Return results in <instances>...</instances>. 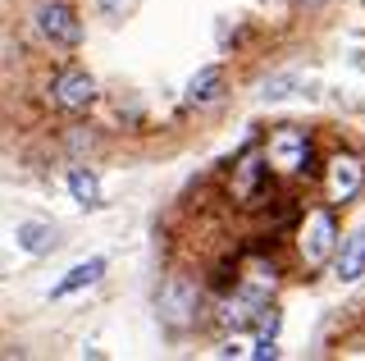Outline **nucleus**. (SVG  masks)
<instances>
[{
  "label": "nucleus",
  "mask_w": 365,
  "mask_h": 361,
  "mask_svg": "<svg viewBox=\"0 0 365 361\" xmlns=\"http://www.w3.org/2000/svg\"><path fill=\"white\" fill-rule=\"evenodd\" d=\"M68 193H73V201H78V206H87V210L101 206V183H96L91 169H73V174H68Z\"/></svg>",
  "instance_id": "obj_12"
},
{
  "label": "nucleus",
  "mask_w": 365,
  "mask_h": 361,
  "mask_svg": "<svg viewBox=\"0 0 365 361\" xmlns=\"http://www.w3.org/2000/svg\"><path fill=\"white\" fill-rule=\"evenodd\" d=\"M96 5H101V14H106L110 24H119V19L128 14V9L137 5V0H96Z\"/></svg>",
  "instance_id": "obj_13"
},
{
  "label": "nucleus",
  "mask_w": 365,
  "mask_h": 361,
  "mask_svg": "<svg viewBox=\"0 0 365 361\" xmlns=\"http://www.w3.org/2000/svg\"><path fill=\"white\" fill-rule=\"evenodd\" d=\"M302 9H319V5H329V0H297Z\"/></svg>",
  "instance_id": "obj_16"
},
{
  "label": "nucleus",
  "mask_w": 365,
  "mask_h": 361,
  "mask_svg": "<svg viewBox=\"0 0 365 361\" xmlns=\"http://www.w3.org/2000/svg\"><path fill=\"white\" fill-rule=\"evenodd\" d=\"M155 311H160V320L169 325V330H187L192 320H197V311H201V293L197 284H187V279H165V288H160V298H155Z\"/></svg>",
  "instance_id": "obj_1"
},
{
  "label": "nucleus",
  "mask_w": 365,
  "mask_h": 361,
  "mask_svg": "<svg viewBox=\"0 0 365 361\" xmlns=\"http://www.w3.org/2000/svg\"><path fill=\"white\" fill-rule=\"evenodd\" d=\"M361 178H365V169H361L356 156H334V161H329V197L351 201L361 193Z\"/></svg>",
  "instance_id": "obj_6"
},
{
  "label": "nucleus",
  "mask_w": 365,
  "mask_h": 361,
  "mask_svg": "<svg viewBox=\"0 0 365 361\" xmlns=\"http://www.w3.org/2000/svg\"><path fill=\"white\" fill-rule=\"evenodd\" d=\"M265 161L283 174H315V156H311V142H306L302 128H279L265 146Z\"/></svg>",
  "instance_id": "obj_2"
},
{
  "label": "nucleus",
  "mask_w": 365,
  "mask_h": 361,
  "mask_svg": "<svg viewBox=\"0 0 365 361\" xmlns=\"http://www.w3.org/2000/svg\"><path fill=\"white\" fill-rule=\"evenodd\" d=\"M19 247L28 256H46L55 247V229H51V224H41V220H23L19 224Z\"/></svg>",
  "instance_id": "obj_11"
},
{
  "label": "nucleus",
  "mask_w": 365,
  "mask_h": 361,
  "mask_svg": "<svg viewBox=\"0 0 365 361\" xmlns=\"http://www.w3.org/2000/svg\"><path fill=\"white\" fill-rule=\"evenodd\" d=\"M334 247H338V224H334V215H329V210H315V215L306 220V229H302V261L306 265H324Z\"/></svg>",
  "instance_id": "obj_4"
},
{
  "label": "nucleus",
  "mask_w": 365,
  "mask_h": 361,
  "mask_svg": "<svg viewBox=\"0 0 365 361\" xmlns=\"http://www.w3.org/2000/svg\"><path fill=\"white\" fill-rule=\"evenodd\" d=\"M365 275V233H351V238H342L338 247V279L342 284H351V279Z\"/></svg>",
  "instance_id": "obj_10"
},
{
  "label": "nucleus",
  "mask_w": 365,
  "mask_h": 361,
  "mask_svg": "<svg viewBox=\"0 0 365 361\" xmlns=\"http://www.w3.org/2000/svg\"><path fill=\"white\" fill-rule=\"evenodd\" d=\"M288 87H292V78H274V83H265V96L279 101V96H288Z\"/></svg>",
  "instance_id": "obj_15"
},
{
  "label": "nucleus",
  "mask_w": 365,
  "mask_h": 361,
  "mask_svg": "<svg viewBox=\"0 0 365 361\" xmlns=\"http://www.w3.org/2000/svg\"><path fill=\"white\" fill-rule=\"evenodd\" d=\"M37 28L46 41H55V46H78L83 41V24H78V14L60 0H46L37 5Z\"/></svg>",
  "instance_id": "obj_3"
},
{
  "label": "nucleus",
  "mask_w": 365,
  "mask_h": 361,
  "mask_svg": "<svg viewBox=\"0 0 365 361\" xmlns=\"http://www.w3.org/2000/svg\"><path fill=\"white\" fill-rule=\"evenodd\" d=\"M265 169H269V161L260 165V156H256V151H247L242 161L233 165V197L251 206V197H256V193H260V183H265Z\"/></svg>",
  "instance_id": "obj_7"
},
{
  "label": "nucleus",
  "mask_w": 365,
  "mask_h": 361,
  "mask_svg": "<svg viewBox=\"0 0 365 361\" xmlns=\"http://www.w3.org/2000/svg\"><path fill=\"white\" fill-rule=\"evenodd\" d=\"M101 275H106V261H101V256H91V261H78V265L60 279V284L51 288V298H68V293H78V288H91Z\"/></svg>",
  "instance_id": "obj_8"
},
{
  "label": "nucleus",
  "mask_w": 365,
  "mask_h": 361,
  "mask_svg": "<svg viewBox=\"0 0 365 361\" xmlns=\"http://www.w3.org/2000/svg\"><path fill=\"white\" fill-rule=\"evenodd\" d=\"M220 96H224V69H215V64L187 83V106H215Z\"/></svg>",
  "instance_id": "obj_9"
},
{
  "label": "nucleus",
  "mask_w": 365,
  "mask_h": 361,
  "mask_svg": "<svg viewBox=\"0 0 365 361\" xmlns=\"http://www.w3.org/2000/svg\"><path fill=\"white\" fill-rule=\"evenodd\" d=\"M251 357H256V361H274V357H279V347H274V338H269V334H260V343L251 347Z\"/></svg>",
  "instance_id": "obj_14"
},
{
  "label": "nucleus",
  "mask_w": 365,
  "mask_h": 361,
  "mask_svg": "<svg viewBox=\"0 0 365 361\" xmlns=\"http://www.w3.org/2000/svg\"><path fill=\"white\" fill-rule=\"evenodd\" d=\"M51 96H55V106H60V110H68V115H83L91 101H96V83H91L83 69H60Z\"/></svg>",
  "instance_id": "obj_5"
}]
</instances>
